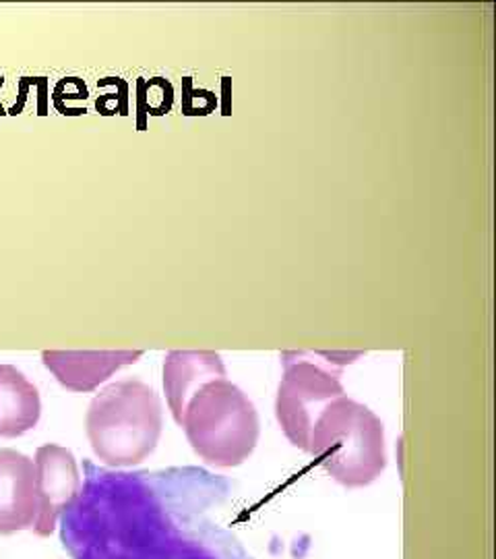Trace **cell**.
<instances>
[{"label":"cell","mask_w":496,"mask_h":559,"mask_svg":"<svg viewBox=\"0 0 496 559\" xmlns=\"http://www.w3.org/2000/svg\"><path fill=\"white\" fill-rule=\"evenodd\" d=\"M77 498L60 514L73 559H253L216 520L234 485L205 468L122 473L83 462Z\"/></svg>","instance_id":"cell-1"},{"label":"cell","mask_w":496,"mask_h":559,"mask_svg":"<svg viewBox=\"0 0 496 559\" xmlns=\"http://www.w3.org/2000/svg\"><path fill=\"white\" fill-rule=\"evenodd\" d=\"M164 427L161 400L141 380L114 381L92 400L85 431L104 464L129 468L149 459Z\"/></svg>","instance_id":"cell-2"},{"label":"cell","mask_w":496,"mask_h":559,"mask_svg":"<svg viewBox=\"0 0 496 559\" xmlns=\"http://www.w3.org/2000/svg\"><path fill=\"white\" fill-rule=\"evenodd\" d=\"M309 454L339 485L348 489L366 487L387 466L383 420L368 406L339 396L315 420Z\"/></svg>","instance_id":"cell-3"},{"label":"cell","mask_w":496,"mask_h":559,"mask_svg":"<svg viewBox=\"0 0 496 559\" xmlns=\"http://www.w3.org/2000/svg\"><path fill=\"white\" fill-rule=\"evenodd\" d=\"M179 425L198 459L216 468H234L251 459L261 433L255 404L228 378L201 385Z\"/></svg>","instance_id":"cell-4"},{"label":"cell","mask_w":496,"mask_h":559,"mask_svg":"<svg viewBox=\"0 0 496 559\" xmlns=\"http://www.w3.org/2000/svg\"><path fill=\"white\" fill-rule=\"evenodd\" d=\"M364 357V353H323L288 350L279 360L283 378L276 399V417L290 443L309 452L311 431L329 402L346 396L341 385V367Z\"/></svg>","instance_id":"cell-5"},{"label":"cell","mask_w":496,"mask_h":559,"mask_svg":"<svg viewBox=\"0 0 496 559\" xmlns=\"http://www.w3.org/2000/svg\"><path fill=\"white\" fill-rule=\"evenodd\" d=\"M34 464L40 498V516L34 526V533L38 537H50L57 528L60 514L80 493V466L73 452L57 443H46L38 448Z\"/></svg>","instance_id":"cell-6"},{"label":"cell","mask_w":496,"mask_h":559,"mask_svg":"<svg viewBox=\"0 0 496 559\" xmlns=\"http://www.w3.org/2000/svg\"><path fill=\"white\" fill-rule=\"evenodd\" d=\"M40 516L34 460L17 450H0V535L34 531Z\"/></svg>","instance_id":"cell-7"},{"label":"cell","mask_w":496,"mask_h":559,"mask_svg":"<svg viewBox=\"0 0 496 559\" xmlns=\"http://www.w3.org/2000/svg\"><path fill=\"white\" fill-rule=\"evenodd\" d=\"M143 357V350H46V369L71 392H94L126 365Z\"/></svg>","instance_id":"cell-8"},{"label":"cell","mask_w":496,"mask_h":559,"mask_svg":"<svg viewBox=\"0 0 496 559\" xmlns=\"http://www.w3.org/2000/svg\"><path fill=\"white\" fill-rule=\"evenodd\" d=\"M226 378V365L211 350H172L164 360V390L168 408L177 423L182 419L186 402L207 381Z\"/></svg>","instance_id":"cell-9"},{"label":"cell","mask_w":496,"mask_h":559,"mask_svg":"<svg viewBox=\"0 0 496 559\" xmlns=\"http://www.w3.org/2000/svg\"><path fill=\"white\" fill-rule=\"evenodd\" d=\"M38 388L13 365H0V438H21L40 423Z\"/></svg>","instance_id":"cell-10"}]
</instances>
